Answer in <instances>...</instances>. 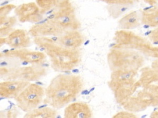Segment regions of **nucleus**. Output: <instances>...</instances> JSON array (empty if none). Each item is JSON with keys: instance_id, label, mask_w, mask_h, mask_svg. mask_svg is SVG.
I'll use <instances>...</instances> for the list:
<instances>
[{"instance_id": "f257e3e1", "label": "nucleus", "mask_w": 158, "mask_h": 118, "mask_svg": "<svg viewBox=\"0 0 158 118\" xmlns=\"http://www.w3.org/2000/svg\"><path fill=\"white\" fill-rule=\"evenodd\" d=\"M81 86L78 76L58 75L45 90L46 99L53 108L60 109L69 104L80 92Z\"/></svg>"}, {"instance_id": "f03ea898", "label": "nucleus", "mask_w": 158, "mask_h": 118, "mask_svg": "<svg viewBox=\"0 0 158 118\" xmlns=\"http://www.w3.org/2000/svg\"><path fill=\"white\" fill-rule=\"evenodd\" d=\"M48 53L50 56L52 65L58 69H70L77 65L79 55L77 49L62 47L55 43H51Z\"/></svg>"}, {"instance_id": "7ed1b4c3", "label": "nucleus", "mask_w": 158, "mask_h": 118, "mask_svg": "<svg viewBox=\"0 0 158 118\" xmlns=\"http://www.w3.org/2000/svg\"><path fill=\"white\" fill-rule=\"evenodd\" d=\"M44 95L45 90L41 87L29 84L15 99L18 106L22 111L28 112L38 106Z\"/></svg>"}, {"instance_id": "20e7f679", "label": "nucleus", "mask_w": 158, "mask_h": 118, "mask_svg": "<svg viewBox=\"0 0 158 118\" xmlns=\"http://www.w3.org/2000/svg\"><path fill=\"white\" fill-rule=\"evenodd\" d=\"M67 31L51 20L46 23L35 25L30 30L31 35L36 37L62 36Z\"/></svg>"}, {"instance_id": "39448f33", "label": "nucleus", "mask_w": 158, "mask_h": 118, "mask_svg": "<svg viewBox=\"0 0 158 118\" xmlns=\"http://www.w3.org/2000/svg\"><path fill=\"white\" fill-rule=\"evenodd\" d=\"M29 82L20 80H10L1 82L0 93L1 96L15 98L29 84Z\"/></svg>"}, {"instance_id": "423d86ee", "label": "nucleus", "mask_w": 158, "mask_h": 118, "mask_svg": "<svg viewBox=\"0 0 158 118\" xmlns=\"http://www.w3.org/2000/svg\"><path fill=\"white\" fill-rule=\"evenodd\" d=\"M15 13L19 20L22 22H39L42 18L43 15L41 10L34 3L23 4V6H19L17 8Z\"/></svg>"}, {"instance_id": "0eeeda50", "label": "nucleus", "mask_w": 158, "mask_h": 118, "mask_svg": "<svg viewBox=\"0 0 158 118\" xmlns=\"http://www.w3.org/2000/svg\"><path fill=\"white\" fill-rule=\"evenodd\" d=\"M4 42L15 49H25L30 45V40L28 34L22 30L12 31L4 39Z\"/></svg>"}, {"instance_id": "6e6552de", "label": "nucleus", "mask_w": 158, "mask_h": 118, "mask_svg": "<svg viewBox=\"0 0 158 118\" xmlns=\"http://www.w3.org/2000/svg\"><path fill=\"white\" fill-rule=\"evenodd\" d=\"M65 117L85 118L92 117V113L89 106L81 102L73 103L69 104L64 112Z\"/></svg>"}, {"instance_id": "1a4fd4ad", "label": "nucleus", "mask_w": 158, "mask_h": 118, "mask_svg": "<svg viewBox=\"0 0 158 118\" xmlns=\"http://www.w3.org/2000/svg\"><path fill=\"white\" fill-rule=\"evenodd\" d=\"M83 42L81 34L75 30L69 31L60 36L57 44L67 49H77Z\"/></svg>"}, {"instance_id": "9d476101", "label": "nucleus", "mask_w": 158, "mask_h": 118, "mask_svg": "<svg viewBox=\"0 0 158 118\" xmlns=\"http://www.w3.org/2000/svg\"><path fill=\"white\" fill-rule=\"evenodd\" d=\"M56 111L51 108L35 109L25 116V117H54L56 116Z\"/></svg>"}, {"instance_id": "9b49d317", "label": "nucleus", "mask_w": 158, "mask_h": 118, "mask_svg": "<svg viewBox=\"0 0 158 118\" xmlns=\"http://www.w3.org/2000/svg\"><path fill=\"white\" fill-rule=\"evenodd\" d=\"M128 9V7L127 6L116 3L108 6V11L110 15L114 18H116L121 15L122 14L127 10Z\"/></svg>"}, {"instance_id": "f8f14e48", "label": "nucleus", "mask_w": 158, "mask_h": 118, "mask_svg": "<svg viewBox=\"0 0 158 118\" xmlns=\"http://www.w3.org/2000/svg\"><path fill=\"white\" fill-rule=\"evenodd\" d=\"M137 20L136 17L135 16H130V17H125L123 18L120 22L119 24L122 28H126L127 25H131L134 24Z\"/></svg>"}, {"instance_id": "ddd939ff", "label": "nucleus", "mask_w": 158, "mask_h": 118, "mask_svg": "<svg viewBox=\"0 0 158 118\" xmlns=\"http://www.w3.org/2000/svg\"><path fill=\"white\" fill-rule=\"evenodd\" d=\"M13 8H14V6H6V7H1V18H3L6 17V15L8 14V13L11 10V9H12Z\"/></svg>"}, {"instance_id": "4468645a", "label": "nucleus", "mask_w": 158, "mask_h": 118, "mask_svg": "<svg viewBox=\"0 0 158 118\" xmlns=\"http://www.w3.org/2000/svg\"><path fill=\"white\" fill-rule=\"evenodd\" d=\"M153 7V6H148V7H144V9H143V10H149V9H151V8H152Z\"/></svg>"}, {"instance_id": "2eb2a0df", "label": "nucleus", "mask_w": 158, "mask_h": 118, "mask_svg": "<svg viewBox=\"0 0 158 118\" xmlns=\"http://www.w3.org/2000/svg\"><path fill=\"white\" fill-rule=\"evenodd\" d=\"M151 32H152V31H151V30H149V31H146V32L144 33V35H145V36H148V35L150 34L151 33Z\"/></svg>"}, {"instance_id": "dca6fc26", "label": "nucleus", "mask_w": 158, "mask_h": 118, "mask_svg": "<svg viewBox=\"0 0 158 118\" xmlns=\"http://www.w3.org/2000/svg\"><path fill=\"white\" fill-rule=\"evenodd\" d=\"M149 27H150V26H149V25H143V28H145V29H148V28H149Z\"/></svg>"}, {"instance_id": "f3484780", "label": "nucleus", "mask_w": 158, "mask_h": 118, "mask_svg": "<svg viewBox=\"0 0 158 118\" xmlns=\"http://www.w3.org/2000/svg\"><path fill=\"white\" fill-rule=\"evenodd\" d=\"M153 44H155V45H157L158 44V41H156L155 42H153Z\"/></svg>"}, {"instance_id": "a211bd4d", "label": "nucleus", "mask_w": 158, "mask_h": 118, "mask_svg": "<svg viewBox=\"0 0 158 118\" xmlns=\"http://www.w3.org/2000/svg\"><path fill=\"white\" fill-rule=\"evenodd\" d=\"M155 21H156V22H158V17H156V18H155Z\"/></svg>"}, {"instance_id": "6ab92c4d", "label": "nucleus", "mask_w": 158, "mask_h": 118, "mask_svg": "<svg viewBox=\"0 0 158 118\" xmlns=\"http://www.w3.org/2000/svg\"><path fill=\"white\" fill-rule=\"evenodd\" d=\"M157 108H155L154 109V110H153V111H157Z\"/></svg>"}, {"instance_id": "aec40b11", "label": "nucleus", "mask_w": 158, "mask_h": 118, "mask_svg": "<svg viewBox=\"0 0 158 118\" xmlns=\"http://www.w3.org/2000/svg\"><path fill=\"white\" fill-rule=\"evenodd\" d=\"M147 116V115H144V116H143L141 117H146Z\"/></svg>"}]
</instances>
